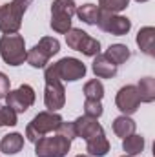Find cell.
Listing matches in <instances>:
<instances>
[{
    "label": "cell",
    "mask_w": 155,
    "mask_h": 157,
    "mask_svg": "<svg viewBox=\"0 0 155 157\" xmlns=\"http://www.w3.org/2000/svg\"><path fill=\"white\" fill-rule=\"evenodd\" d=\"M33 0H13L9 4L0 6V31L4 35L18 33L22 26V17L31 6Z\"/></svg>",
    "instance_id": "obj_1"
},
{
    "label": "cell",
    "mask_w": 155,
    "mask_h": 157,
    "mask_svg": "<svg viewBox=\"0 0 155 157\" xmlns=\"http://www.w3.org/2000/svg\"><path fill=\"white\" fill-rule=\"evenodd\" d=\"M44 78H46V88H44V104L47 108V112H57L60 108H64L66 104V90L62 80L55 75L51 64L46 66L44 71Z\"/></svg>",
    "instance_id": "obj_2"
},
{
    "label": "cell",
    "mask_w": 155,
    "mask_h": 157,
    "mask_svg": "<svg viewBox=\"0 0 155 157\" xmlns=\"http://www.w3.org/2000/svg\"><path fill=\"white\" fill-rule=\"evenodd\" d=\"M60 122H62V117L57 112H40L26 126V137H28V141L37 143L39 139L46 137L47 133L55 132Z\"/></svg>",
    "instance_id": "obj_3"
},
{
    "label": "cell",
    "mask_w": 155,
    "mask_h": 157,
    "mask_svg": "<svg viewBox=\"0 0 155 157\" xmlns=\"http://www.w3.org/2000/svg\"><path fill=\"white\" fill-rule=\"evenodd\" d=\"M26 40L22 35H2L0 39V57L9 66H20L26 60Z\"/></svg>",
    "instance_id": "obj_4"
},
{
    "label": "cell",
    "mask_w": 155,
    "mask_h": 157,
    "mask_svg": "<svg viewBox=\"0 0 155 157\" xmlns=\"http://www.w3.org/2000/svg\"><path fill=\"white\" fill-rule=\"evenodd\" d=\"M77 6L73 0H53L51 4V29L66 35L71 29V17L75 15Z\"/></svg>",
    "instance_id": "obj_5"
},
{
    "label": "cell",
    "mask_w": 155,
    "mask_h": 157,
    "mask_svg": "<svg viewBox=\"0 0 155 157\" xmlns=\"http://www.w3.org/2000/svg\"><path fill=\"white\" fill-rule=\"evenodd\" d=\"M71 148V141L55 133L49 137H42L35 143V155L37 157H66Z\"/></svg>",
    "instance_id": "obj_6"
},
{
    "label": "cell",
    "mask_w": 155,
    "mask_h": 157,
    "mask_svg": "<svg viewBox=\"0 0 155 157\" xmlns=\"http://www.w3.org/2000/svg\"><path fill=\"white\" fill-rule=\"evenodd\" d=\"M66 44L71 49L80 51L86 57H95V55L100 53V42L97 39H93V37H89L86 31L77 29V28H71L66 33Z\"/></svg>",
    "instance_id": "obj_7"
},
{
    "label": "cell",
    "mask_w": 155,
    "mask_h": 157,
    "mask_svg": "<svg viewBox=\"0 0 155 157\" xmlns=\"http://www.w3.org/2000/svg\"><path fill=\"white\" fill-rule=\"evenodd\" d=\"M51 68L62 82H75L86 75V64L75 57H64L59 62L51 64Z\"/></svg>",
    "instance_id": "obj_8"
},
{
    "label": "cell",
    "mask_w": 155,
    "mask_h": 157,
    "mask_svg": "<svg viewBox=\"0 0 155 157\" xmlns=\"http://www.w3.org/2000/svg\"><path fill=\"white\" fill-rule=\"evenodd\" d=\"M97 26L106 31V33H112L115 37H122V35H128L130 29H131V20L119 15V13H110V11H102L99 13V20H97Z\"/></svg>",
    "instance_id": "obj_9"
},
{
    "label": "cell",
    "mask_w": 155,
    "mask_h": 157,
    "mask_svg": "<svg viewBox=\"0 0 155 157\" xmlns=\"http://www.w3.org/2000/svg\"><path fill=\"white\" fill-rule=\"evenodd\" d=\"M35 90L29 86V84H22V86H18L17 90H13V91H9L7 93V97H6V101H7V106L11 108V110H15L17 113H24V112H28L33 104H35Z\"/></svg>",
    "instance_id": "obj_10"
},
{
    "label": "cell",
    "mask_w": 155,
    "mask_h": 157,
    "mask_svg": "<svg viewBox=\"0 0 155 157\" xmlns=\"http://www.w3.org/2000/svg\"><path fill=\"white\" fill-rule=\"evenodd\" d=\"M115 104H117V108L120 110L122 115H133L139 110V106H141V99H139L137 86H133V84L122 86L117 91Z\"/></svg>",
    "instance_id": "obj_11"
},
{
    "label": "cell",
    "mask_w": 155,
    "mask_h": 157,
    "mask_svg": "<svg viewBox=\"0 0 155 157\" xmlns=\"http://www.w3.org/2000/svg\"><path fill=\"white\" fill-rule=\"evenodd\" d=\"M73 124H75L77 137H82L84 141H88V139L95 137L97 133L104 132L102 126H100V122H99L95 117H89V115H82V117H78L77 121H73Z\"/></svg>",
    "instance_id": "obj_12"
},
{
    "label": "cell",
    "mask_w": 155,
    "mask_h": 157,
    "mask_svg": "<svg viewBox=\"0 0 155 157\" xmlns=\"http://www.w3.org/2000/svg\"><path fill=\"white\" fill-rule=\"evenodd\" d=\"M91 70H93V73L99 78H113L117 75L119 66H115L104 53H99V55H95V59H93Z\"/></svg>",
    "instance_id": "obj_13"
},
{
    "label": "cell",
    "mask_w": 155,
    "mask_h": 157,
    "mask_svg": "<svg viewBox=\"0 0 155 157\" xmlns=\"http://www.w3.org/2000/svg\"><path fill=\"white\" fill-rule=\"evenodd\" d=\"M86 152L91 157H104L110 152V141L104 135V132H100L95 137H91V139L86 141Z\"/></svg>",
    "instance_id": "obj_14"
},
{
    "label": "cell",
    "mask_w": 155,
    "mask_h": 157,
    "mask_svg": "<svg viewBox=\"0 0 155 157\" xmlns=\"http://www.w3.org/2000/svg\"><path fill=\"white\" fill-rule=\"evenodd\" d=\"M24 148V135L20 133H7L0 139V152H4L6 155H15Z\"/></svg>",
    "instance_id": "obj_15"
},
{
    "label": "cell",
    "mask_w": 155,
    "mask_h": 157,
    "mask_svg": "<svg viewBox=\"0 0 155 157\" xmlns=\"http://www.w3.org/2000/svg\"><path fill=\"white\" fill-rule=\"evenodd\" d=\"M137 46L141 48L142 53L152 57L153 55V48H155V28H152V26L141 28L139 33H137Z\"/></svg>",
    "instance_id": "obj_16"
},
{
    "label": "cell",
    "mask_w": 155,
    "mask_h": 157,
    "mask_svg": "<svg viewBox=\"0 0 155 157\" xmlns=\"http://www.w3.org/2000/svg\"><path fill=\"white\" fill-rule=\"evenodd\" d=\"M135 128H137V124H135V121L130 115H120V117H117L113 121V133L117 137L124 139V137L135 133Z\"/></svg>",
    "instance_id": "obj_17"
},
{
    "label": "cell",
    "mask_w": 155,
    "mask_h": 157,
    "mask_svg": "<svg viewBox=\"0 0 155 157\" xmlns=\"http://www.w3.org/2000/svg\"><path fill=\"white\" fill-rule=\"evenodd\" d=\"M104 55H106L115 66H120V64H124V62L131 57V51H130V48L124 46V44H112V46L106 49Z\"/></svg>",
    "instance_id": "obj_18"
},
{
    "label": "cell",
    "mask_w": 155,
    "mask_h": 157,
    "mask_svg": "<svg viewBox=\"0 0 155 157\" xmlns=\"http://www.w3.org/2000/svg\"><path fill=\"white\" fill-rule=\"evenodd\" d=\"M144 137L142 135H137V133H131V135H128V137H124L122 139V150L126 152V155H139V154H142V150H144Z\"/></svg>",
    "instance_id": "obj_19"
},
{
    "label": "cell",
    "mask_w": 155,
    "mask_h": 157,
    "mask_svg": "<svg viewBox=\"0 0 155 157\" xmlns=\"http://www.w3.org/2000/svg\"><path fill=\"white\" fill-rule=\"evenodd\" d=\"M139 99L141 102H153L155 101V78L153 77H144L139 80L137 84Z\"/></svg>",
    "instance_id": "obj_20"
},
{
    "label": "cell",
    "mask_w": 155,
    "mask_h": 157,
    "mask_svg": "<svg viewBox=\"0 0 155 157\" xmlns=\"http://www.w3.org/2000/svg\"><path fill=\"white\" fill-rule=\"evenodd\" d=\"M49 55L40 48L39 44H35L29 51H28V55H26V60H28V64L29 66H33V68H46L47 66V62H49Z\"/></svg>",
    "instance_id": "obj_21"
},
{
    "label": "cell",
    "mask_w": 155,
    "mask_h": 157,
    "mask_svg": "<svg viewBox=\"0 0 155 157\" xmlns=\"http://www.w3.org/2000/svg\"><path fill=\"white\" fill-rule=\"evenodd\" d=\"M77 17L84 22V24H89V26H95L97 24V20H99V13H100V9H99V6H95V4H84V6H80L77 7Z\"/></svg>",
    "instance_id": "obj_22"
},
{
    "label": "cell",
    "mask_w": 155,
    "mask_h": 157,
    "mask_svg": "<svg viewBox=\"0 0 155 157\" xmlns=\"http://www.w3.org/2000/svg\"><path fill=\"white\" fill-rule=\"evenodd\" d=\"M84 95L86 99H95V101H100L104 97V86L99 78H91L84 84Z\"/></svg>",
    "instance_id": "obj_23"
},
{
    "label": "cell",
    "mask_w": 155,
    "mask_h": 157,
    "mask_svg": "<svg viewBox=\"0 0 155 157\" xmlns=\"http://www.w3.org/2000/svg\"><path fill=\"white\" fill-rule=\"evenodd\" d=\"M130 0H99V9L110 11V13H120L128 7Z\"/></svg>",
    "instance_id": "obj_24"
},
{
    "label": "cell",
    "mask_w": 155,
    "mask_h": 157,
    "mask_svg": "<svg viewBox=\"0 0 155 157\" xmlns=\"http://www.w3.org/2000/svg\"><path fill=\"white\" fill-rule=\"evenodd\" d=\"M39 46L49 55V57H53V55H57L59 51H60V42L55 39V37H42L39 40Z\"/></svg>",
    "instance_id": "obj_25"
},
{
    "label": "cell",
    "mask_w": 155,
    "mask_h": 157,
    "mask_svg": "<svg viewBox=\"0 0 155 157\" xmlns=\"http://www.w3.org/2000/svg\"><path fill=\"white\" fill-rule=\"evenodd\" d=\"M102 104L100 101H95V99H86L84 101V115H89V117L99 119L102 115Z\"/></svg>",
    "instance_id": "obj_26"
},
{
    "label": "cell",
    "mask_w": 155,
    "mask_h": 157,
    "mask_svg": "<svg viewBox=\"0 0 155 157\" xmlns=\"http://www.w3.org/2000/svg\"><path fill=\"white\" fill-rule=\"evenodd\" d=\"M17 124V112L9 106L0 104V128L2 126H15Z\"/></svg>",
    "instance_id": "obj_27"
},
{
    "label": "cell",
    "mask_w": 155,
    "mask_h": 157,
    "mask_svg": "<svg viewBox=\"0 0 155 157\" xmlns=\"http://www.w3.org/2000/svg\"><path fill=\"white\" fill-rule=\"evenodd\" d=\"M55 132H57L59 135L66 137L68 141H73V139L77 137V132H75V124H73V122H64V121H62Z\"/></svg>",
    "instance_id": "obj_28"
},
{
    "label": "cell",
    "mask_w": 155,
    "mask_h": 157,
    "mask_svg": "<svg viewBox=\"0 0 155 157\" xmlns=\"http://www.w3.org/2000/svg\"><path fill=\"white\" fill-rule=\"evenodd\" d=\"M9 88H11V80L7 78L6 73L0 71V99H6V97H7V93L11 91Z\"/></svg>",
    "instance_id": "obj_29"
},
{
    "label": "cell",
    "mask_w": 155,
    "mask_h": 157,
    "mask_svg": "<svg viewBox=\"0 0 155 157\" xmlns=\"http://www.w3.org/2000/svg\"><path fill=\"white\" fill-rule=\"evenodd\" d=\"M135 2H139V4H141V2H148V0H135Z\"/></svg>",
    "instance_id": "obj_30"
},
{
    "label": "cell",
    "mask_w": 155,
    "mask_h": 157,
    "mask_svg": "<svg viewBox=\"0 0 155 157\" xmlns=\"http://www.w3.org/2000/svg\"><path fill=\"white\" fill-rule=\"evenodd\" d=\"M122 157H133V155H122Z\"/></svg>",
    "instance_id": "obj_31"
},
{
    "label": "cell",
    "mask_w": 155,
    "mask_h": 157,
    "mask_svg": "<svg viewBox=\"0 0 155 157\" xmlns=\"http://www.w3.org/2000/svg\"><path fill=\"white\" fill-rule=\"evenodd\" d=\"M77 157H88V155H77Z\"/></svg>",
    "instance_id": "obj_32"
}]
</instances>
